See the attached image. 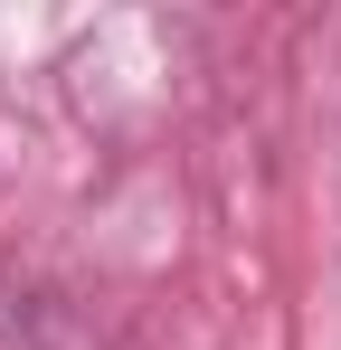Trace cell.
<instances>
[]
</instances>
